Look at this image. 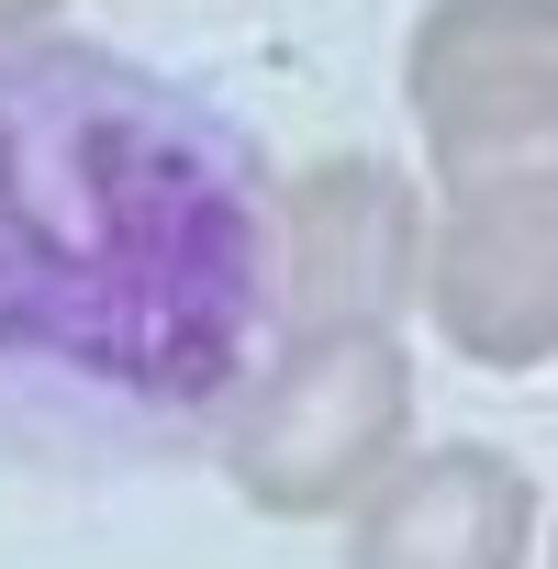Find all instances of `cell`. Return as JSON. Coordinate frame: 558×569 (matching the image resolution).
Instances as JSON below:
<instances>
[{"mask_svg":"<svg viewBox=\"0 0 558 569\" xmlns=\"http://www.w3.org/2000/svg\"><path fill=\"white\" fill-rule=\"evenodd\" d=\"M57 12H68V0H0V46H34Z\"/></svg>","mask_w":558,"mask_h":569,"instance_id":"7","label":"cell"},{"mask_svg":"<svg viewBox=\"0 0 558 569\" xmlns=\"http://www.w3.org/2000/svg\"><path fill=\"white\" fill-rule=\"evenodd\" d=\"M413 268H425V190L369 157L336 146L279 190V279H291V325L302 313H413Z\"/></svg>","mask_w":558,"mask_h":569,"instance_id":"6","label":"cell"},{"mask_svg":"<svg viewBox=\"0 0 558 569\" xmlns=\"http://www.w3.org/2000/svg\"><path fill=\"white\" fill-rule=\"evenodd\" d=\"M547 569H558V536H547Z\"/></svg>","mask_w":558,"mask_h":569,"instance_id":"8","label":"cell"},{"mask_svg":"<svg viewBox=\"0 0 558 569\" xmlns=\"http://www.w3.org/2000/svg\"><path fill=\"white\" fill-rule=\"evenodd\" d=\"M0 347L146 380L168 347L235 358L257 325V190L235 134L90 46H0Z\"/></svg>","mask_w":558,"mask_h":569,"instance_id":"1","label":"cell"},{"mask_svg":"<svg viewBox=\"0 0 558 569\" xmlns=\"http://www.w3.org/2000/svg\"><path fill=\"white\" fill-rule=\"evenodd\" d=\"M536 558V480L514 447L447 436L402 447L347 502V569H525Z\"/></svg>","mask_w":558,"mask_h":569,"instance_id":"5","label":"cell"},{"mask_svg":"<svg viewBox=\"0 0 558 569\" xmlns=\"http://www.w3.org/2000/svg\"><path fill=\"white\" fill-rule=\"evenodd\" d=\"M425 268L413 302L447 336V358L525 380L558 358V123L469 146L425 168Z\"/></svg>","mask_w":558,"mask_h":569,"instance_id":"3","label":"cell"},{"mask_svg":"<svg viewBox=\"0 0 558 569\" xmlns=\"http://www.w3.org/2000/svg\"><path fill=\"white\" fill-rule=\"evenodd\" d=\"M402 112L425 168L558 123V0H425L402 46Z\"/></svg>","mask_w":558,"mask_h":569,"instance_id":"4","label":"cell"},{"mask_svg":"<svg viewBox=\"0 0 558 569\" xmlns=\"http://www.w3.org/2000/svg\"><path fill=\"white\" fill-rule=\"evenodd\" d=\"M413 447V347L391 313H302L279 325L257 380L223 413V480L268 525L347 513Z\"/></svg>","mask_w":558,"mask_h":569,"instance_id":"2","label":"cell"}]
</instances>
